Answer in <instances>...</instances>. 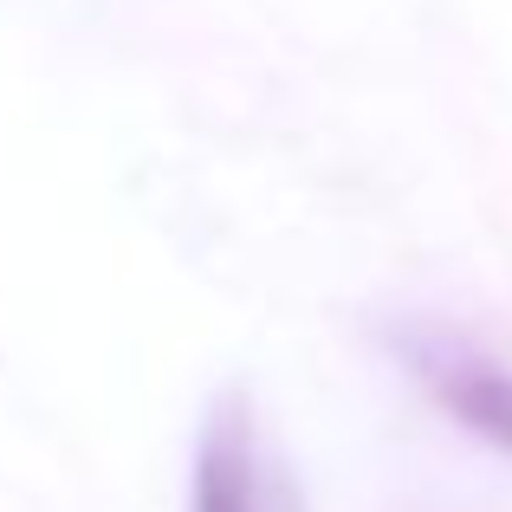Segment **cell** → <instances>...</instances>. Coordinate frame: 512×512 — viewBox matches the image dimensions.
Returning a JSON list of instances; mask_svg holds the SVG:
<instances>
[{
    "label": "cell",
    "mask_w": 512,
    "mask_h": 512,
    "mask_svg": "<svg viewBox=\"0 0 512 512\" xmlns=\"http://www.w3.org/2000/svg\"><path fill=\"white\" fill-rule=\"evenodd\" d=\"M188 512H292V493L266 461L240 389H221L201 415L195 467H188Z\"/></svg>",
    "instance_id": "6da1fadb"
},
{
    "label": "cell",
    "mask_w": 512,
    "mask_h": 512,
    "mask_svg": "<svg viewBox=\"0 0 512 512\" xmlns=\"http://www.w3.org/2000/svg\"><path fill=\"white\" fill-rule=\"evenodd\" d=\"M402 363H409V376L428 389V402L461 435L487 441V448H500L512 461V370L500 357L448 344V338H415V344H402Z\"/></svg>",
    "instance_id": "7a4b0ae2"
}]
</instances>
